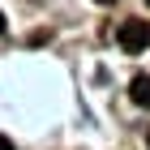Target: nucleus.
<instances>
[{"label":"nucleus","instance_id":"nucleus-1","mask_svg":"<svg viewBox=\"0 0 150 150\" xmlns=\"http://www.w3.org/2000/svg\"><path fill=\"white\" fill-rule=\"evenodd\" d=\"M116 39H120V47H125L129 56H137V52L150 47V26L142 22V17H129V22L120 26V35H116Z\"/></svg>","mask_w":150,"mask_h":150},{"label":"nucleus","instance_id":"nucleus-2","mask_svg":"<svg viewBox=\"0 0 150 150\" xmlns=\"http://www.w3.org/2000/svg\"><path fill=\"white\" fill-rule=\"evenodd\" d=\"M129 99H133L137 107H150V73H142V77L129 81Z\"/></svg>","mask_w":150,"mask_h":150},{"label":"nucleus","instance_id":"nucleus-3","mask_svg":"<svg viewBox=\"0 0 150 150\" xmlns=\"http://www.w3.org/2000/svg\"><path fill=\"white\" fill-rule=\"evenodd\" d=\"M0 150H13V142H9V137H4V133H0Z\"/></svg>","mask_w":150,"mask_h":150},{"label":"nucleus","instance_id":"nucleus-4","mask_svg":"<svg viewBox=\"0 0 150 150\" xmlns=\"http://www.w3.org/2000/svg\"><path fill=\"white\" fill-rule=\"evenodd\" d=\"M0 30H4V13H0Z\"/></svg>","mask_w":150,"mask_h":150},{"label":"nucleus","instance_id":"nucleus-5","mask_svg":"<svg viewBox=\"0 0 150 150\" xmlns=\"http://www.w3.org/2000/svg\"><path fill=\"white\" fill-rule=\"evenodd\" d=\"M99 4H116V0H99Z\"/></svg>","mask_w":150,"mask_h":150},{"label":"nucleus","instance_id":"nucleus-6","mask_svg":"<svg viewBox=\"0 0 150 150\" xmlns=\"http://www.w3.org/2000/svg\"><path fill=\"white\" fill-rule=\"evenodd\" d=\"M146 146H150V133H146Z\"/></svg>","mask_w":150,"mask_h":150}]
</instances>
